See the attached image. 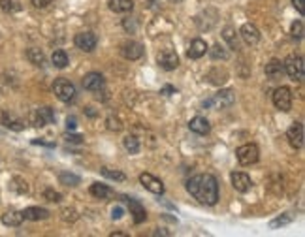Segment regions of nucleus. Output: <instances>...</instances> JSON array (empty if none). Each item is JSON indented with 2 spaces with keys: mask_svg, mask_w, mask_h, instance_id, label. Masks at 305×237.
<instances>
[{
  "mask_svg": "<svg viewBox=\"0 0 305 237\" xmlns=\"http://www.w3.org/2000/svg\"><path fill=\"white\" fill-rule=\"evenodd\" d=\"M0 123L6 126V128H10V130H14V132H21L23 128H25L23 121H21V118H17L15 115H12L10 111L0 113Z\"/></svg>",
  "mask_w": 305,
  "mask_h": 237,
  "instance_id": "17",
  "label": "nucleus"
},
{
  "mask_svg": "<svg viewBox=\"0 0 305 237\" xmlns=\"http://www.w3.org/2000/svg\"><path fill=\"white\" fill-rule=\"evenodd\" d=\"M128 207H130V215L134 217V222L136 224H141L145 222L147 218V213H145V207L139 204L138 200H132V198H125Z\"/></svg>",
  "mask_w": 305,
  "mask_h": 237,
  "instance_id": "16",
  "label": "nucleus"
},
{
  "mask_svg": "<svg viewBox=\"0 0 305 237\" xmlns=\"http://www.w3.org/2000/svg\"><path fill=\"white\" fill-rule=\"evenodd\" d=\"M209 55H211V59L213 60H226L228 59V53L224 51V47L222 46H219V44H217V46H213L211 49H209Z\"/></svg>",
  "mask_w": 305,
  "mask_h": 237,
  "instance_id": "33",
  "label": "nucleus"
},
{
  "mask_svg": "<svg viewBox=\"0 0 305 237\" xmlns=\"http://www.w3.org/2000/svg\"><path fill=\"white\" fill-rule=\"evenodd\" d=\"M106 85V81H104V75L98 72H91L87 73L85 77H83V89L85 91H91V92H100Z\"/></svg>",
  "mask_w": 305,
  "mask_h": 237,
  "instance_id": "11",
  "label": "nucleus"
},
{
  "mask_svg": "<svg viewBox=\"0 0 305 237\" xmlns=\"http://www.w3.org/2000/svg\"><path fill=\"white\" fill-rule=\"evenodd\" d=\"M53 92L60 102H66L68 104V102H73V100H75V87H73V83H70V81L64 77L55 79Z\"/></svg>",
  "mask_w": 305,
  "mask_h": 237,
  "instance_id": "2",
  "label": "nucleus"
},
{
  "mask_svg": "<svg viewBox=\"0 0 305 237\" xmlns=\"http://www.w3.org/2000/svg\"><path fill=\"white\" fill-rule=\"evenodd\" d=\"M44 198H46L47 202H53V204H59L60 200H62V194L57 190H53V188H46V192H44Z\"/></svg>",
  "mask_w": 305,
  "mask_h": 237,
  "instance_id": "35",
  "label": "nucleus"
},
{
  "mask_svg": "<svg viewBox=\"0 0 305 237\" xmlns=\"http://www.w3.org/2000/svg\"><path fill=\"white\" fill-rule=\"evenodd\" d=\"M91 194L94 198H98V200H106V198L113 196V190L106 184H100V183H93L91 184Z\"/></svg>",
  "mask_w": 305,
  "mask_h": 237,
  "instance_id": "24",
  "label": "nucleus"
},
{
  "mask_svg": "<svg viewBox=\"0 0 305 237\" xmlns=\"http://www.w3.org/2000/svg\"><path fill=\"white\" fill-rule=\"evenodd\" d=\"M0 8H2V12H6V13H15L21 10L17 0H0Z\"/></svg>",
  "mask_w": 305,
  "mask_h": 237,
  "instance_id": "31",
  "label": "nucleus"
},
{
  "mask_svg": "<svg viewBox=\"0 0 305 237\" xmlns=\"http://www.w3.org/2000/svg\"><path fill=\"white\" fill-rule=\"evenodd\" d=\"M121 55L125 57L126 60H138L141 55H143V47H141V44H138V42H125L123 46H121Z\"/></svg>",
  "mask_w": 305,
  "mask_h": 237,
  "instance_id": "13",
  "label": "nucleus"
},
{
  "mask_svg": "<svg viewBox=\"0 0 305 237\" xmlns=\"http://www.w3.org/2000/svg\"><path fill=\"white\" fill-rule=\"evenodd\" d=\"M230 179H232V186L238 192H249V190H251L252 181H251V177H249L247 173H241V171H234L232 175H230Z\"/></svg>",
  "mask_w": 305,
  "mask_h": 237,
  "instance_id": "14",
  "label": "nucleus"
},
{
  "mask_svg": "<svg viewBox=\"0 0 305 237\" xmlns=\"http://www.w3.org/2000/svg\"><path fill=\"white\" fill-rule=\"evenodd\" d=\"M10 186H12V190L17 192V194H27V192H28L27 181H25V179H21V177H14V179H12Z\"/></svg>",
  "mask_w": 305,
  "mask_h": 237,
  "instance_id": "29",
  "label": "nucleus"
},
{
  "mask_svg": "<svg viewBox=\"0 0 305 237\" xmlns=\"http://www.w3.org/2000/svg\"><path fill=\"white\" fill-rule=\"evenodd\" d=\"M294 218H296V215H294V213H285L283 217H279V218H275V220H272V222H270V226H272V228H279V226H285V224L292 222Z\"/></svg>",
  "mask_w": 305,
  "mask_h": 237,
  "instance_id": "34",
  "label": "nucleus"
},
{
  "mask_svg": "<svg viewBox=\"0 0 305 237\" xmlns=\"http://www.w3.org/2000/svg\"><path fill=\"white\" fill-rule=\"evenodd\" d=\"M283 73H285V66L283 62L277 59H273L270 64H265V75L272 79V81H277V79L283 77Z\"/></svg>",
  "mask_w": 305,
  "mask_h": 237,
  "instance_id": "19",
  "label": "nucleus"
},
{
  "mask_svg": "<svg viewBox=\"0 0 305 237\" xmlns=\"http://www.w3.org/2000/svg\"><path fill=\"white\" fill-rule=\"evenodd\" d=\"M123 145H125V149L130 154H136V152H139V141L136 136H126L125 139H123Z\"/></svg>",
  "mask_w": 305,
  "mask_h": 237,
  "instance_id": "28",
  "label": "nucleus"
},
{
  "mask_svg": "<svg viewBox=\"0 0 305 237\" xmlns=\"http://www.w3.org/2000/svg\"><path fill=\"white\" fill-rule=\"evenodd\" d=\"M51 62H53L55 68H66L68 66V55L66 51H62V49H57L53 53V57H51Z\"/></svg>",
  "mask_w": 305,
  "mask_h": 237,
  "instance_id": "27",
  "label": "nucleus"
},
{
  "mask_svg": "<svg viewBox=\"0 0 305 237\" xmlns=\"http://www.w3.org/2000/svg\"><path fill=\"white\" fill-rule=\"evenodd\" d=\"M173 92H175V89H173L172 85H166L164 89H162V91H160V94H164V96H170V94H173Z\"/></svg>",
  "mask_w": 305,
  "mask_h": 237,
  "instance_id": "44",
  "label": "nucleus"
},
{
  "mask_svg": "<svg viewBox=\"0 0 305 237\" xmlns=\"http://www.w3.org/2000/svg\"><path fill=\"white\" fill-rule=\"evenodd\" d=\"M23 213V218L25 220H46L49 217V211L44 209V207H27L25 211H21Z\"/></svg>",
  "mask_w": 305,
  "mask_h": 237,
  "instance_id": "20",
  "label": "nucleus"
},
{
  "mask_svg": "<svg viewBox=\"0 0 305 237\" xmlns=\"http://www.w3.org/2000/svg\"><path fill=\"white\" fill-rule=\"evenodd\" d=\"M96 42H98V40H96V36H94L93 32H80V34H75V38H73L75 47L81 49V51H85V53L94 51Z\"/></svg>",
  "mask_w": 305,
  "mask_h": 237,
  "instance_id": "10",
  "label": "nucleus"
},
{
  "mask_svg": "<svg viewBox=\"0 0 305 237\" xmlns=\"http://www.w3.org/2000/svg\"><path fill=\"white\" fill-rule=\"evenodd\" d=\"M123 28H125L126 32L134 34L136 30H138V23L134 19H130V17H126V19H123Z\"/></svg>",
  "mask_w": 305,
  "mask_h": 237,
  "instance_id": "37",
  "label": "nucleus"
},
{
  "mask_svg": "<svg viewBox=\"0 0 305 237\" xmlns=\"http://www.w3.org/2000/svg\"><path fill=\"white\" fill-rule=\"evenodd\" d=\"M292 4H294V8L303 15V0H292Z\"/></svg>",
  "mask_w": 305,
  "mask_h": 237,
  "instance_id": "43",
  "label": "nucleus"
},
{
  "mask_svg": "<svg viewBox=\"0 0 305 237\" xmlns=\"http://www.w3.org/2000/svg\"><path fill=\"white\" fill-rule=\"evenodd\" d=\"M139 183L143 184L145 190L152 192V194H157V196L164 194V183H162L160 179L155 177V175H151V173H141V175H139Z\"/></svg>",
  "mask_w": 305,
  "mask_h": 237,
  "instance_id": "8",
  "label": "nucleus"
},
{
  "mask_svg": "<svg viewBox=\"0 0 305 237\" xmlns=\"http://www.w3.org/2000/svg\"><path fill=\"white\" fill-rule=\"evenodd\" d=\"M102 175L107 179H111V181H125V173L119 170H109V168H102Z\"/></svg>",
  "mask_w": 305,
  "mask_h": 237,
  "instance_id": "32",
  "label": "nucleus"
},
{
  "mask_svg": "<svg viewBox=\"0 0 305 237\" xmlns=\"http://www.w3.org/2000/svg\"><path fill=\"white\" fill-rule=\"evenodd\" d=\"M23 220H25V218H23V213H21V211H15V209H10L2 215V222L6 224V226H12V228L21 226Z\"/></svg>",
  "mask_w": 305,
  "mask_h": 237,
  "instance_id": "22",
  "label": "nucleus"
},
{
  "mask_svg": "<svg viewBox=\"0 0 305 237\" xmlns=\"http://www.w3.org/2000/svg\"><path fill=\"white\" fill-rule=\"evenodd\" d=\"M53 0H32V4L36 8H46V6H49Z\"/></svg>",
  "mask_w": 305,
  "mask_h": 237,
  "instance_id": "42",
  "label": "nucleus"
},
{
  "mask_svg": "<svg viewBox=\"0 0 305 237\" xmlns=\"http://www.w3.org/2000/svg\"><path fill=\"white\" fill-rule=\"evenodd\" d=\"M273 104L279 111H290L292 109V91L288 87H279L273 92Z\"/></svg>",
  "mask_w": 305,
  "mask_h": 237,
  "instance_id": "6",
  "label": "nucleus"
},
{
  "mask_svg": "<svg viewBox=\"0 0 305 237\" xmlns=\"http://www.w3.org/2000/svg\"><path fill=\"white\" fill-rule=\"evenodd\" d=\"M239 34H241V38L245 40L249 46H254V44H258L260 38H262V34H260V30L256 28V26L252 25V23H245V25L241 26V30H239Z\"/></svg>",
  "mask_w": 305,
  "mask_h": 237,
  "instance_id": "15",
  "label": "nucleus"
},
{
  "mask_svg": "<svg viewBox=\"0 0 305 237\" xmlns=\"http://www.w3.org/2000/svg\"><path fill=\"white\" fill-rule=\"evenodd\" d=\"M285 66V72L290 75V79L294 81H301L305 75V64H303V57H299V55H290L288 59L283 62Z\"/></svg>",
  "mask_w": 305,
  "mask_h": 237,
  "instance_id": "3",
  "label": "nucleus"
},
{
  "mask_svg": "<svg viewBox=\"0 0 305 237\" xmlns=\"http://www.w3.org/2000/svg\"><path fill=\"white\" fill-rule=\"evenodd\" d=\"M290 34H292V38H294V40H301V38H303V23H301V21H296V23L292 25Z\"/></svg>",
  "mask_w": 305,
  "mask_h": 237,
  "instance_id": "36",
  "label": "nucleus"
},
{
  "mask_svg": "<svg viewBox=\"0 0 305 237\" xmlns=\"http://www.w3.org/2000/svg\"><path fill=\"white\" fill-rule=\"evenodd\" d=\"M188 128L200 136H204V134H209L211 130V125H209V121L206 117H194L190 123H188Z\"/></svg>",
  "mask_w": 305,
  "mask_h": 237,
  "instance_id": "21",
  "label": "nucleus"
},
{
  "mask_svg": "<svg viewBox=\"0 0 305 237\" xmlns=\"http://www.w3.org/2000/svg\"><path fill=\"white\" fill-rule=\"evenodd\" d=\"M60 184H66V186H78L80 184V177L73 175V173H68V171H62L59 175Z\"/></svg>",
  "mask_w": 305,
  "mask_h": 237,
  "instance_id": "30",
  "label": "nucleus"
},
{
  "mask_svg": "<svg viewBox=\"0 0 305 237\" xmlns=\"http://www.w3.org/2000/svg\"><path fill=\"white\" fill-rule=\"evenodd\" d=\"M286 139L294 149H301L303 147V125L301 123H294L286 132Z\"/></svg>",
  "mask_w": 305,
  "mask_h": 237,
  "instance_id": "12",
  "label": "nucleus"
},
{
  "mask_svg": "<svg viewBox=\"0 0 305 237\" xmlns=\"http://www.w3.org/2000/svg\"><path fill=\"white\" fill-rule=\"evenodd\" d=\"M107 128H109V130H113V132H119V130H123V125H121L119 118L109 117V118H107Z\"/></svg>",
  "mask_w": 305,
  "mask_h": 237,
  "instance_id": "38",
  "label": "nucleus"
},
{
  "mask_svg": "<svg viewBox=\"0 0 305 237\" xmlns=\"http://www.w3.org/2000/svg\"><path fill=\"white\" fill-rule=\"evenodd\" d=\"M159 64L162 70L172 72V70H175V68L179 66V57H177V53L172 51V49H164V51L159 53Z\"/></svg>",
  "mask_w": 305,
  "mask_h": 237,
  "instance_id": "9",
  "label": "nucleus"
},
{
  "mask_svg": "<svg viewBox=\"0 0 305 237\" xmlns=\"http://www.w3.org/2000/svg\"><path fill=\"white\" fill-rule=\"evenodd\" d=\"M234 100H236L234 91L224 89V91L217 92L213 98L206 100V102H204V107H211V105H215V107H219V109H224V107H230V105L234 104Z\"/></svg>",
  "mask_w": 305,
  "mask_h": 237,
  "instance_id": "5",
  "label": "nucleus"
},
{
  "mask_svg": "<svg viewBox=\"0 0 305 237\" xmlns=\"http://www.w3.org/2000/svg\"><path fill=\"white\" fill-rule=\"evenodd\" d=\"M186 190L204 205H215L219 202V183L211 173H200L190 177L186 181Z\"/></svg>",
  "mask_w": 305,
  "mask_h": 237,
  "instance_id": "1",
  "label": "nucleus"
},
{
  "mask_svg": "<svg viewBox=\"0 0 305 237\" xmlns=\"http://www.w3.org/2000/svg\"><path fill=\"white\" fill-rule=\"evenodd\" d=\"M147 2H149V6H151V4H155V2H157V0H147Z\"/></svg>",
  "mask_w": 305,
  "mask_h": 237,
  "instance_id": "48",
  "label": "nucleus"
},
{
  "mask_svg": "<svg viewBox=\"0 0 305 237\" xmlns=\"http://www.w3.org/2000/svg\"><path fill=\"white\" fill-rule=\"evenodd\" d=\"M34 145H44V147H55V143H49V141H44V139H32Z\"/></svg>",
  "mask_w": 305,
  "mask_h": 237,
  "instance_id": "45",
  "label": "nucleus"
},
{
  "mask_svg": "<svg viewBox=\"0 0 305 237\" xmlns=\"http://www.w3.org/2000/svg\"><path fill=\"white\" fill-rule=\"evenodd\" d=\"M75 126H78V121H75V117H68L66 118V128H68V130H75Z\"/></svg>",
  "mask_w": 305,
  "mask_h": 237,
  "instance_id": "40",
  "label": "nucleus"
},
{
  "mask_svg": "<svg viewBox=\"0 0 305 237\" xmlns=\"http://www.w3.org/2000/svg\"><path fill=\"white\" fill-rule=\"evenodd\" d=\"M30 123L34 126H46V125H51L55 123V113L51 107H40V109H34L30 113Z\"/></svg>",
  "mask_w": 305,
  "mask_h": 237,
  "instance_id": "7",
  "label": "nucleus"
},
{
  "mask_svg": "<svg viewBox=\"0 0 305 237\" xmlns=\"http://www.w3.org/2000/svg\"><path fill=\"white\" fill-rule=\"evenodd\" d=\"M152 235H172L170 231H164V230H157V231H152Z\"/></svg>",
  "mask_w": 305,
  "mask_h": 237,
  "instance_id": "46",
  "label": "nucleus"
},
{
  "mask_svg": "<svg viewBox=\"0 0 305 237\" xmlns=\"http://www.w3.org/2000/svg\"><path fill=\"white\" fill-rule=\"evenodd\" d=\"M236 156H238V162L243 166H251L254 162H258V147L254 143H247V145H241L238 151H236Z\"/></svg>",
  "mask_w": 305,
  "mask_h": 237,
  "instance_id": "4",
  "label": "nucleus"
},
{
  "mask_svg": "<svg viewBox=\"0 0 305 237\" xmlns=\"http://www.w3.org/2000/svg\"><path fill=\"white\" fill-rule=\"evenodd\" d=\"M222 38L226 40V44L230 46V49L234 51H238L239 49V40H238V32L234 30L232 26H226L224 30H222Z\"/></svg>",
  "mask_w": 305,
  "mask_h": 237,
  "instance_id": "25",
  "label": "nucleus"
},
{
  "mask_svg": "<svg viewBox=\"0 0 305 237\" xmlns=\"http://www.w3.org/2000/svg\"><path fill=\"white\" fill-rule=\"evenodd\" d=\"M66 141H68V143H81V141H83V136H78V134H72V136H68Z\"/></svg>",
  "mask_w": 305,
  "mask_h": 237,
  "instance_id": "41",
  "label": "nucleus"
},
{
  "mask_svg": "<svg viewBox=\"0 0 305 237\" xmlns=\"http://www.w3.org/2000/svg\"><path fill=\"white\" fill-rule=\"evenodd\" d=\"M87 115H89V117H96V113L93 111V107H87Z\"/></svg>",
  "mask_w": 305,
  "mask_h": 237,
  "instance_id": "47",
  "label": "nucleus"
},
{
  "mask_svg": "<svg viewBox=\"0 0 305 237\" xmlns=\"http://www.w3.org/2000/svg\"><path fill=\"white\" fill-rule=\"evenodd\" d=\"M109 10L115 13H128L134 10V2L132 0H109Z\"/></svg>",
  "mask_w": 305,
  "mask_h": 237,
  "instance_id": "23",
  "label": "nucleus"
},
{
  "mask_svg": "<svg viewBox=\"0 0 305 237\" xmlns=\"http://www.w3.org/2000/svg\"><path fill=\"white\" fill-rule=\"evenodd\" d=\"M123 215H125V209H123V207H119V205L111 209V218H113V220H119V218H123Z\"/></svg>",
  "mask_w": 305,
  "mask_h": 237,
  "instance_id": "39",
  "label": "nucleus"
},
{
  "mask_svg": "<svg viewBox=\"0 0 305 237\" xmlns=\"http://www.w3.org/2000/svg\"><path fill=\"white\" fill-rule=\"evenodd\" d=\"M27 59L30 60L34 66H44V64H46V55H44L40 49H36V47H30V49H28Z\"/></svg>",
  "mask_w": 305,
  "mask_h": 237,
  "instance_id": "26",
  "label": "nucleus"
},
{
  "mask_svg": "<svg viewBox=\"0 0 305 237\" xmlns=\"http://www.w3.org/2000/svg\"><path fill=\"white\" fill-rule=\"evenodd\" d=\"M170 2H175V4H179V2H183V0H170Z\"/></svg>",
  "mask_w": 305,
  "mask_h": 237,
  "instance_id": "49",
  "label": "nucleus"
},
{
  "mask_svg": "<svg viewBox=\"0 0 305 237\" xmlns=\"http://www.w3.org/2000/svg\"><path fill=\"white\" fill-rule=\"evenodd\" d=\"M207 49H209V47H207L206 42H204L202 38H196V40L190 42V47H188L186 55H188V59H200V57H204V55H206Z\"/></svg>",
  "mask_w": 305,
  "mask_h": 237,
  "instance_id": "18",
  "label": "nucleus"
}]
</instances>
